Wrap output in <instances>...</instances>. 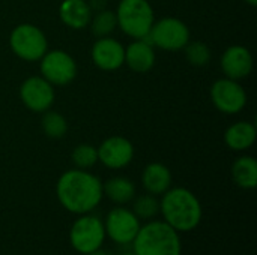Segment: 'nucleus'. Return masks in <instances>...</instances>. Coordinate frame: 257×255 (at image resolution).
Segmentation results:
<instances>
[{"label": "nucleus", "instance_id": "9", "mask_svg": "<svg viewBox=\"0 0 257 255\" xmlns=\"http://www.w3.org/2000/svg\"><path fill=\"white\" fill-rule=\"evenodd\" d=\"M41 74L53 86H68L77 77V63L71 54L51 50L41 57Z\"/></svg>", "mask_w": 257, "mask_h": 255}, {"label": "nucleus", "instance_id": "12", "mask_svg": "<svg viewBox=\"0 0 257 255\" xmlns=\"http://www.w3.org/2000/svg\"><path fill=\"white\" fill-rule=\"evenodd\" d=\"M134 158V146L125 137H110L98 147V161L110 170H120L131 164Z\"/></svg>", "mask_w": 257, "mask_h": 255}, {"label": "nucleus", "instance_id": "13", "mask_svg": "<svg viewBox=\"0 0 257 255\" xmlns=\"http://www.w3.org/2000/svg\"><path fill=\"white\" fill-rule=\"evenodd\" d=\"M90 56L95 66L102 71H116L125 63L123 45L110 36L98 38L92 47Z\"/></svg>", "mask_w": 257, "mask_h": 255}, {"label": "nucleus", "instance_id": "3", "mask_svg": "<svg viewBox=\"0 0 257 255\" xmlns=\"http://www.w3.org/2000/svg\"><path fill=\"white\" fill-rule=\"evenodd\" d=\"M131 245L136 255H182L179 233L164 221L142 225Z\"/></svg>", "mask_w": 257, "mask_h": 255}, {"label": "nucleus", "instance_id": "17", "mask_svg": "<svg viewBox=\"0 0 257 255\" xmlns=\"http://www.w3.org/2000/svg\"><path fill=\"white\" fill-rule=\"evenodd\" d=\"M142 183L148 194L163 195L172 188V173L161 162H152L145 167L142 174Z\"/></svg>", "mask_w": 257, "mask_h": 255}, {"label": "nucleus", "instance_id": "2", "mask_svg": "<svg viewBox=\"0 0 257 255\" xmlns=\"http://www.w3.org/2000/svg\"><path fill=\"white\" fill-rule=\"evenodd\" d=\"M160 213L178 233H188L196 230L203 216V209L199 198L187 188H170L163 194L160 201Z\"/></svg>", "mask_w": 257, "mask_h": 255}, {"label": "nucleus", "instance_id": "14", "mask_svg": "<svg viewBox=\"0 0 257 255\" xmlns=\"http://www.w3.org/2000/svg\"><path fill=\"white\" fill-rule=\"evenodd\" d=\"M221 69L227 78L242 80L253 71V56L247 47L232 45L221 56Z\"/></svg>", "mask_w": 257, "mask_h": 255}, {"label": "nucleus", "instance_id": "27", "mask_svg": "<svg viewBox=\"0 0 257 255\" xmlns=\"http://www.w3.org/2000/svg\"><path fill=\"white\" fill-rule=\"evenodd\" d=\"M245 2H247L248 5H251V6H256L257 5V0H245Z\"/></svg>", "mask_w": 257, "mask_h": 255}, {"label": "nucleus", "instance_id": "26", "mask_svg": "<svg viewBox=\"0 0 257 255\" xmlns=\"http://www.w3.org/2000/svg\"><path fill=\"white\" fill-rule=\"evenodd\" d=\"M87 255H108L105 251H102V249H98V251H93V252H90V254Z\"/></svg>", "mask_w": 257, "mask_h": 255}, {"label": "nucleus", "instance_id": "21", "mask_svg": "<svg viewBox=\"0 0 257 255\" xmlns=\"http://www.w3.org/2000/svg\"><path fill=\"white\" fill-rule=\"evenodd\" d=\"M41 126H42V131L44 134L48 137V138H62L66 131H68V122L66 119L57 113V111H44V116H42V120H41Z\"/></svg>", "mask_w": 257, "mask_h": 255}, {"label": "nucleus", "instance_id": "7", "mask_svg": "<svg viewBox=\"0 0 257 255\" xmlns=\"http://www.w3.org/2000/svg\"><path fill=\"white\" fill-rule=\"evenodd\" d=\"M9 45L12 53L26 62L41 60V57L48 51V42L44 32L29 23L17 26L11 32Z\"/></svg>", "mask_w": 257, "mask_h": 255}, {"label": "nucleus", "instance_id": "11", "mask_svg": "<svg viewBox=\"0 0 257 255\" xmlns=\"http://www.w3.org/2000/svg\"><path fill=\"white\" fill-rule=\"evenodd\" d=\"M20 98L29 110L44 113L54 102V86L44 77H29L20 86Z\"/></svg>", "mask_w": 257, "mask_h": 255}, {"label": "nucleus", "instance_id": "10", "mask_svg": "<svg viewBox=\"0 0 257 255\" xmlns=\"http://www.w3.org/2000/svg\"><path fill=\"white\" fill-rule=\"evenodd\" d=\"M211 99L215 108L224 114H236L247 104L244 87L232 78H220L211 87Z\"/></svg>", "mask_w": 257, "mask_h": 255}, {"label": "nucleus", "instance_id": "1", "mask_svg": "<svg viewBox=\"0 0 257 255\" xmlns=\"http://www.w3.org/2000/svg\"><path fill=\"white\" fill-rule=\"evenodd\" d=\"M56 195L63 209L74 215H84L95 210L104 194L101 180L87 170H68L56 183Z\"/></svg>", "mask_w": 257, "mask_h": 255}, {"label": "nucleus", "instance_id": "22", "mask_svg": "<svg viewBox=\"0 0 257 255\" xmlns=\"http://www.w3.org/2000/svg\"><path fill=\"white\" fill-rule=\"evenodd\" d=\"M89 24H90V29L95 36H98V38L108 36L117 27L116 14L111 11H107V9L98 11L95 14V17H92Z\"/></svg>", "mask_w": 257, "mask_h": 255}, {"label": "nucleus", "instance_id": "8", "mask_svg": "<svg viewBox=\"0 0 257 255\" xmlns=\"http://www.w3.org/2000/svg\"><path fill=\"white\" fill-rule=\"evenodd\" d=\"M140 227V219L134 215V212L122 206L111 209L104 221L105 237L120 246L131 245Z\"/></svg>", "mask_w": 257, "mask_h": 255}, {"label": "nucleus", "instance_id": "15", "mask_svg": "<svg viewBox=\"0 0 257 255\" xmlns=\"http://www.w3.org/2000/svg\"><path fill=\"white\" fill-rule=\"evenodd\" d=\"M155 59L154 47L143 39H136L125 48V63L137 74L151 71L155 65Z\"/></svg>", "mask_w": 257, "mask_h": 255}, {"label": "nucleus", "instance_id": "6", "mask_svg": "<svg viewBox=\"0 0 257 255\" xmlns=\"http://www.w3.org/2000/svg\"><path fill=\"white\" fill-rule=\"evenodd\" d=\"M152 47H158L166 51H179L190 41L188 26L179 18L166 17L152 24L151 32L142 38Z\"/></svg>", "mask_w": 257, "mask_h": 255}, {"label": "nucleus", "instance_id": "25", "mask_svg": "<svg viewBox=\"0 0 257 255\" xmlns=\"http://www.w3.org/2000/svg\"><path fill=\"white\" fill-rule=\"evenodd\" d=\"M184 48H185V57L193 66H205L211 60V50L205 42L188 41V44Z\"/></svg>", "mask_w": 257, "mask_h": 255}, {"label": "nucleus", "instance_id": "18", "mask_svg": "<svg viewBox=\"0 0 257 255\" xmlns=\"http://www.w3.org/2000/svg\"><path fill=\"white\" fill-rule=\"evenodd\" d=\"M224 141L232 150H247L256 141V126L250 122H236L226 129Z\"/></svg>", "mask_w": 257, "mask_h": 255}, {"label": "nucleus", "instance_id": "28", "mask_svg": "<svg viewBox=\"0 0 257 255\" xmlns=\"http://www.w3.org/2000/svg\"><path fill=\"white\" fill-rule=\"evenodd\" d=\"M117 255H136L133 251H128V252H120V254H117Z\"/></svg>", "mask_w": 257, "mask_h": 255}, {"label": "nucleus", "instance_id": "16", "mask_svg": "<svg viewBox=\"0 0 257 255\" xmlns=\"http://www.w3.org/2000/svg\"><path fill=\"white\" fill-rule=\"evenodd\" d=\"M60 20L74 30L86 29L92 20V9L86 0H63L59 8Z\"/></svg>", "mask_w": 257, "mask_h": 255}, {"label": "nucleus", "instance_id": "5", "mask_svg": "<svg viewBox=\"0 0 257 255\" xmlns=\"http://www.w3.org/2000/svg\"><path fill=\"white\" fill-rule=\"evenodd\" d=\"M105 240L104 221L92 213L78 215L69 230V243L78 254L87 255L101 249Z\"/></svg>", "mask_w": 257, "mask_h": 255}, {"label": "nucleus", "instance_id": "23", "mask_svg": "<svg viewBox=\"0 0 257 255\" xmlns=\"http://www.w3.org/2000/svg\"><path fill=\"white\" fill-rule=\"evenodd\" d=\"M72 162L75 165V168L80 170H89L92 168L96 162H98V149L92 144H78L74 150H72Z\"/></svg>", "mask_w": 257, "mask_h": 255}, {"label": "nucleus", "instance_id": "24", "mask_svg": "<svg viewBox=\"0 0 257 255\" xmlns=\"http://www.w3.org/2000/svg\"><path fill=\"white\" fill-rule=\"evenodd\" d=\"M133 212L139 219H152L160 213V201L157 200V195L146 194L140 195L134 204H133Z\"/></svg>", "mask_w": 257, "mask_h": 255}, {"label": "nucleus", "instance_id": "4", "mask_svg": "<svg viewBox=\"0 0 257 255\" xmlns=\"http://www.w3.org/2000/svg\"><path fill=\"white\" fill-rule=\"evenodd\" d=\"M114 14L120 30L134 39L145 38L155 23L154 9L148 0H120Z\"/></svg>", "mask_w": 257, "mask_h": 255}, {"label": "nucleus", "instance_id": "19", "mask_svg": "<svg viewBox=\"0 0 257 255\" xmlns=\"http://www.w3.org/2000/svg\"><path fill=\"white\" fill-rule=\"evenodd\" d=\"M102 194L117 206H123L134 200L136 186L126 177H111L105 183H102Z\"/></svg>", "mask_w": 257, "mask_h": 255}, {"label": "nucleus", "instance_id": "20", "mask_svg": "<svg viewBox=\"0 0 257 255\" xmlns=\"http://www.w3.org/2000/svg\"><path fill=\"white\" fill-rule=\"evenodd\" d=\"M232 179L242 189L257 186V161L253 156H241L232 165Z\"/></svg>", "mask_w": 257, "mask_h": 255}]
</instances>
